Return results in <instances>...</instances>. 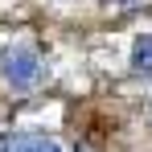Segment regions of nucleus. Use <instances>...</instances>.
Listing matches in <instances>:
<instances>
[{
  "label": "nucleus",
  "mask_w": 152,
  "mask_h": 152,
  "mask_svg": "<svg viewBox=\"0 0 152 152\" xmlns=\"http://www.w3.org/2000/svg\"><path fill=\"white\" fill-rule=\"evenodd\" d=\"M0 78L12 91H33L41 82V58L29 50V45H8V50L0 53Z\"/></svg>",
  "instance_id": "obj_1"
},
{
  "label": "nucleus",
  "mask_w": 152,
  "mask_h": 152,
  "mask_svg": "<svg viewBox=\"0 0 152 152\" xmlns=\"http://www.w3.org/2000/svg\"><path fill=\"white\" fill-rule=\"evenodd\" d=\"M0 152H62V144L37 132H17V136L0 140Z\"/></svg>",
  "instance_id": "obj_2"
},
{
  "label": "nucleus",
  "mask_w": 152,
  "mask_h": 152,
  "mask_svg": "<svg viewBox=\"0 0 152 152\" xmlns=\"http://www.w3.org/2000/svg\"><path fill=\"white\" fill-rule=\"evenodd\" d=\"M132 70L152 78V33H140V37L132 41Z\"/></svg>",
  "instance_id": "obj_3"
},
{
  "label": "nucleus",
  "mask_w": 152,
  "mask_h": 152,
  "mask_svg": "<svg viewBox=\"0 0 152 152\" xmlns=\"http://www.w3.org/2000/svg\"><path fill=\"white\" fill-rule=\"evenodd\" d=\"M103 4H111V8H124V4H140V0H103Z\"/></svg>",
  "instance_id": "obj_4"
}]
</instances>
